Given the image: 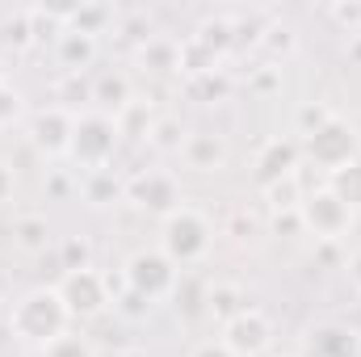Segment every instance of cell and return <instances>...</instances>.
<instances>
[{"label":"cell","instance_id":"41","mask_svg":"<svg viewBox=\"0 0 361 357\" xmlns=\"http://www.w3.org/2000/svg\"><path fill=\"white\" fill-rule=\"evenodd\" d=\"M0 85H8V76H4V68H0Z\"/></svg>","mask_w":361,"mask_h":357},{"label":"cell","instance_id":"7","mask_svg":"<svg viewBox=\"0 0 361 357\" xmlns=\"http://www.w3.org/2000/svg\"><path fill=\"white\" fill-rule=\"evenodd\" d=\"M122 202H130L139 214L147 219H169L173 210L185 206V193H180V181L164 169H147V173H135V177L122 185Z\"/></svg>","mask_w":361,"mask_h":357},{"label":"cell","instance_id":"1","mask_svg":"<svg viewBox=\"0 0 361 357\" xmlns=\"http://www.w3.org/2000/svg\"><path fill=\"white\" fill-rule=\"evenodd\" d=\"M68 324H72V315L55 286H34L21 298H13V307H8V337L17 345H30L34 353L42 345H51L55 337H63Z\"/></svg>","mask_w":361,"mask_h":357},{"label":"cell","instance_id":"10","mask_svg":"<svg viewBox=\"0 0 361 357\" xmlns=\"http://www.w3.org/2000/svg\"><path fill=\"white\" fill-rule=\"evenodd\" d=\"M72 126H76V114H68L63 105H42L25 118V135H30V147L42 152L47 160H68V143H72Z\"/></svg>","mask_w":361,"mask_h":357},{"label":"cell","instance_id":"21","mask_svg":"<svg viewBox=\"0 0 361 357\" xmlns=\"http://www.w3.org/2000/svg\"><path fill=\"white\" fill-rule=\"evenodd\" d=\"M202 47H210L219 59L235 47V25H231V17H206L202 25H197V34H193Z\"/></svg>","mask_w":361,"mask_h":357},{"label":"cell","instance_id":"38","mask_svg":"<svg viewBox=\"0 0 361 357\" xmlns=\"http://www.w3.org/2000/svg\"><path fill=\"white\" fill-rule=\"evenodd\" d=\"M345 269H349V282H353V286L361 290V253H353V257H349V265H345Z\"/></svg>","mask_w":361,"mask_h":357},{"label":"cell","instance_id":"34","mask_svg":"<svg viewBox=\"0 0 361 357\" xmlns=\"http://www.w3.org/2000/svg\"><path fill=\"white\" fill-rule=\"evenodd\" d=\"M85 265H92L89 261V244L85 240H63V269H85Z\"/></svg>","mask_w":361,"mask_h":357},{"label":"cell","instance_id":"15","mask_svg":"<svg viewBox=\"0 0 361 357\" xmlns=\"http://www.w3.org/2000/svg\"><path fill=\"white\" fill-rule=\"evenodd\" d=\"M135 63L147 76H177L180 72V42L177 38H164V34H152L143 47H135Z\"/></svg>","mask_w":361,"mask_h":357},{"label":"cell","instance_id":"8","mask_svg":"<svg viewBox=\"0 0 361 357\" xmlns=\"http://www.w3.org/2000/svg\"><path fill=\"white\" fill-rule=\"evenodd\" d=\"M298 219H302V231H307V236H315L319 244H336V240L353 227V219H357V214H353L345 202H336L324 185H315V189H307V193H302Z\"/></svg>","mask_w":361,"mask_h":357},{"label":"cell","instance_id":"28","mask_svg":"<svg viewBox=\"0 0 361 357\" xmlns=\"http://www.w3.org/2000/svg\"><path fill=\"white\" fill-rule=\"evenodd\" d=\"M261 47L269 51L273 59H286V55H294L298 34H294L290 25H277V21H269V25H265V34H261Z\"/></svg>","mask_w":361,"mask_h":357},{"label":"cell","instance_id":"2","mask_svg":"<svg viewBox=\"0 0 361 357\" xmlns=\"http://www.w3.org/2000/svg\"><path fill=\"white\" fill-rule=\"evenodd\" d=\"M118 147H122V131H118V118H114V114H101V109L76 114L72 143H68V164H76L80 177L105 173V169L114 164Z\"/></svg>","mask_w":361,"mask_h":357},{"label":"cell","instance_id":"26","mask_svg":"<svg viewBox=\"0 0 361 357\" xmlns=\"http://www.w3.org/2000/svg\"><path fill=\"white\" fill-rule=\"evenodd\" d=\"M122 185H126V181H114L109 169H105V173H89V177L80 181L89 206H109V202H118V198H122Z\"/></svg>","mask_w":361,"mask_h":357},{"label":"cell","instance_id":"18","mask_svg":"<svg viewBox=\"0 0 361 357\" xmlns=\"http://www.w3.org/2000/svg\"><path fill=\"white\" fill-rule=\"evenodd\" d=\"M47 244H51V223H47V214H21V219L13 223V248H17V253L38 257V253H47Z\"/></svg>","mask_w":361,"mask_h":357},{"label":"cell","instance_id":"4","mask_svg":"<svg viewBox=\"0 0 361 357\" xmlns=\"http://www.w3.org/2000/svg\"><path fill=\"white\" fill-rule=\"evenodd\" d=\"M298 152H302V164L324 169V177H328V173L345 169L349 160L361 156V135H357V126H353L349 118L332 114L324 126H315L311 135L298 139Z\"/></svg>","mask_w":361,"mask_h":357},{"label":"cell","instance_id":"35","mask_svg":"<svg viewBox=\"0 0 361 357\" xmlns=\"http://www.w3.org/2000/svg\"><path fill=\"white\" fill-rule=\"evenodd\" d=\"M13 198H17V173H13L8 160H0V210H4Z\"/></svg>","mask_w":361,"mask_h":357},{"label":"cell","instance_id":"32","mask_svg":"<svg viewBox=\"0 0 361 357\" xmlns=\"http://www.w3.org/2000/svg\"><path fill=\"white\" fill-rule=\"evenodd\" d=\"M257 231H261V227H257V219H252L248 210H235V214H231V223H227V236H231L235 244H248V240H257Z\"/></svg>","mask_w":361,"mask_h":357},{"label":"cell","instance_id":"9","mask_svg":"<svg viewBox=\"0 0 361 357\" xmlns=\"http://www.w3.org/2000/svg\"><path fill=\"white\" fill-rule=\"evenodd\" d=\"M219 341L235 357H269L273 341H277V328H273V320L261 307H244L231 324L219 328Z\"/></svg>","mask_w":361,"mask_h":357},{"label":"cell","instance_id":"24","mask_svg":"<svg viewBox=\"0 0 361 357\" xmlns=\"http://www.w3.org/2000/svg\"><path fill=\"white\" fill-rule=\"evenodd\" d=\"M55 97H59L55 105H63L68 114H85V109H92V80L89 76H63Z\"/></svg>","mask_w":361,"mask_h":357},{"label":"cell","instance_id":"14","mask_svg":"<svg viewBox=\"0 0 361 357\" xmlns=\"http://www.w3.org/2000/svg\"><path fill=\"white\" fill-rule=\"evenodd\" d=\"M97 51H101V38L80 34V30H72V25H63V30L55 34V59H59V68H63L68 76H85L92 68V59H97Z\"/></svg>","mask_w":361,"mask_h":357},{"label":"cell","instance_id":"27","mask_svg":"<svg viewBox=\"0 0 361 357\" xmlns=\"http://www.w3.org/2000/svg\"><path fill=\"white\" fill-rule=\"evenodd\" d=\"M180 143H185V126H180V118H156V126H152V135H147V147H156V152H177L180 156Z\"/></svg>","mask_w":361,"mask_h":357},{"label":"cell","instance_id":"31","mask_svg":"<svg viewBox=\"0 0 361 357\" xmlns=\"http://www.w3.org/2000/svg\"><path fill=\"white\" fill-rule=\"evenodd\" d=\"M328 17H332L349 38L361 34V0H349V4H345V0H336V4H328Z\"/></svg>","mask_w":361,"mask_h":357},{"label":"cell","instance_id":"16","mask_svg":"<svg viewBox=\"0 0 361 357\" xmlns=\"http://www.w3.org/2000/svg\"><path fill=\"white\" fill-rule=\"evenodd\" d=\"M244 307H248V298H244V290H240L235 282H210V286H206V311H202V315L214 320L219 328L231 324Z\"/></svg>","mask_w":361,"mask_h":357},{"label":"cell","instance_id":"19","mask_svg":"<svg viewBox=\"0 0 361 357\" xmlns=\"http://www.w3.org/2000/svg\"><path fill=\"white\" fill-rule=\"evenodd\" d=\"M324 189H328L336 202H345L353 214H361V156L357 160H349L345 169L328 173V177H324Z\"/></svg>","mask_w":361,"mask_h":357},{"label":"cell","instance_id":"25","mask_svg":"<svg viewBox=\"0 0 361 357\" xmlns=\"http://www.w3.org/2000/svg\"><path fill=\"white\" fill-rule=\"evenodd\" d=\"M34 357H101V353H97V345H92L85 332H72L68 328L63 337H55L51 345H42Z\"/></svg>","mask_w":361,"mask_h":357},{"label":"cell","instance_id":"37","mask_svg":"<svg viewBox=\"0 0 361 357\" xmlns=\"http://www.w3.org/2000/svg\"><path fill=\"white\" fill-rule=\"evenodd\" d=\"M273 231H277V236H281V231H302L298 210H294V214H273Z\"/></svg>","mask_w":361,"mask_h":357},{"label":"cell","instance_id":"29","mask_svg":"<svg viewBox=\"0 0 361 357\" xmlns=\"http://www.w3.org/2000/svg\"><path fill=\"white\" fill-rule=\"evenodd\" d=\"M114 311L122 315V320H130V324H139V320H147L152 311H156V303L152 298H143V294H135V290H126L122 286V294H114Z\"/></svg>","mask_w":361,"mask_h":357},{"label":"cell","instance_id":"3","mask_svg":"<svg viewBox=\"0 0 361 357\" xmlns=\"http://www.w3.org/2000/svg\"><path fill=\"white\" fill-rule=\"evenodd\" d=\"M214 248V223L197 210V206H180L160 223V253L177 269L202 265Z\"/></svg>","mask_w":361,"mask_h":357},{"label":"cell","instance_id":"11","mask_svg":"<svg viewBox=\"0 0 361 357\" xmlns=\"http://www.w3.org/2000/svg\"><path fill=\"white\" fill-rule=\"evenodd\" d=\"M294 357H361V332H353L341 320L307 324V332H302Z\"/></svg>","mask_w":361,"mask_h":357},{"label":"cell","instance_id":"33","mask_svg":"<svg viewBox=\"0 0 361 357\" xmlns=\"http://www.w3.org/2000/svg\"><path fill=\"white\" fill-rule=\"evenodd\" d=\"M328 118H332V109H324V105H302V109H298V139L311 135L315 126H324Z\"/></svg>","mask_w":361,"mask_h":357},{"label":"cell","instance_id":"12","mask_svg":"<svg viewBox=\"0 0 361 357\" xmlns=\"http://www.w3.org/2000/svg\"><path fill=\"white\" fill-rule=\"evenodd\" d=\"M302 173V152L294 139H269L261 152H257V164H252V181L257 189H269L286 177H298Z\"/></svg>","mask_w":361,"mask_h":357},{"label":"cell","instance_id":"36","mask_svg":"<svg viewBox=\"0 0 361 357\" xmlns=\"http://www.w3.org/2000/svg\"><path fill=\"white\" fill-rule=\"evenodd\" d=\"M189 357H235V353H231L219 337H210V341H197V345L189 349Z\"/></svg>","mask_w":361,"mask_h":357},{"label":"cell","instance_id":"40","mask_svg":"<svg viewBox=\"0 0 361 357\" xmlns=\"http://www.w3.org/2000/svg\"><path fill=\"white\" fill-rule=\"evenodd\" d=\"M122 357H147V353L143 349H130V353H122Z\"/></svg>","mask_w":361,"mask_h":357},{"label":"cell","instance_id":"22","mask_svg":"<svg viewBox=\"0 0 361 357\" xmlns=\"http://www.w3.org/2000/svg\"><path fill=\"white\" fill-rule=\"evenodd\" d=\"M118 21V13L109 8V4H76L72 8V30H80V34H92V38H101L109 25Z\"/></svg>","mask_w":361,"mask_h":357},{"label":"cell","instance_id":"6","mask_svg":"<svg viewBox=\"0 0 361 357\" xmlns=\"http://www.w3.org/2000/svg\"><path fill=\"white\" fill-rule=\"evenodd\" d=\"M177 282H180V269L173 265L160 248H139V253H130L126 265H122V286L135 290V294H143V298H152V303L173 298Z\"/></svg>","mask_w":361,"mask_h":357},{"label":"cell","instance_id":"42","mask_svg":"<svg viewBox=\"0 0 361 357\" xmlns=\"http://www.w3.org/2000/svg\"><path fill=\"white\" fill-rule=\"evenodd\" d=\"M269 357H294V353H269Z\"/></svg>","mask_w":361,"mask_h":357},{"label":"cell","instance_id":"30","mask_svg":"<svg viewBox=\"0 0 361 357\" xmlns=\"http://www.w3.org/2000/svg\"><path fill=\"white\" fill-rule=\"evenodd\" d=\"M21 118H25V92L8 80V85H0V131H8Z\"/></svg>","mask_w":361,"mask_h":357},{"label":"cell","instance_id":"43","mask_svg":"<svg viewBox=\"0 0 361 357\" xmlns=\"http://www.w3.org/2000/svg\"><path fill=\"white\" fill-rule=\"evenodd\" d=\"M0 315H4V298H0Z\"/></svg>","mask_w":361,"mask_h":357},{"label":"cell","instance_id":"5","mask_svg":"<svg viewBox=\"0 0 361 357\" xmlns=\"http://www.w3.org/2000/svg\"><path fill=\"white\" fill-rule=\"evenodd\" d=\"M59 298H63V307H68V315L72 320H80V324H89L97 315H105L109 307H114V286H109V277L101 273L97 265H85V269H63V277H59Z\"/></svg>","mask_w":361,"mask_h":357},{"label":"cell","instance_id":"23","mask_svg":"<svg viewBox=\"0 0 361 357\" xmlns=\"http://www.w3.org/2000/svg\"><path fill=\"white\" fill-rule=\"evenodd\" d=\"M152 126H156V118H152V109H147L143 101H130V105L118 114V131H122V139H130V143H147Z\"/></svg>","mask_w":361,"mask_h":357},{"label":"cell","instance_id":"13","mask_svg":"<svg viewBox=\"0 0 361 357\" xmlns=\"http://www.w3.org/2000/svg\"><path fill=\"white\" fill-rule=\"evenodd\" d=\"M227 156H231V147H227V139L214 135V131H189L185 143H180L185 169H189V173H202V177L227 169Z\"/></svg>","mask_w":361,"mask_h":357},{"label":"cell","instance_id":"39","mask_svg":"<svg viewBox=\"0 0 361 357\" xmlns=\"http://www.w3.org/2000/svg\"><path fill=\"white\" fill-rule=\"evenodd\" d=\"M349 42H353V47H349V55H353V59H357V63H361V34H353Z\"/></svg>","mask_w":361,"mask_h":357},{"label":"cell","instance_id":"20","mask_svg":"<svg viewBox=\"0 0 361 357\" xmlns=\"http://www.w3.org/2000/svg\"><path fill=\"white\" fill-rule=\"evenodd\" d=\"M261 193L269 202V214H294L302 206L307 185H302V173H298V177H286V181H277V185H269V189H261Z\"/></svg>","mask_w":361,"mask_h":357},{"label":"cell","instance_id":"17","mask_svg":"<svg viewBox=\"0 0 361 357\" xmlns=\"http://www.w3.org/2000/svg\"><path fill=\"white\" fill-rule=\"evenodd\" d=\"M130 101H135V92H130V76H122V72H105V76L92 80V109L118 118Z\"/></svg>","mask_w":361,"mask_h":357}]
</instances>
